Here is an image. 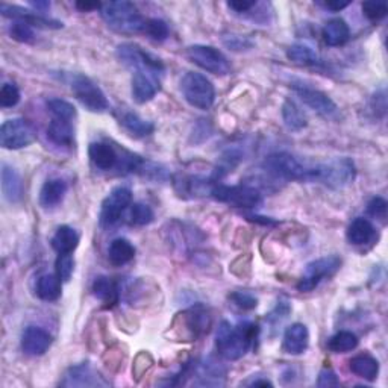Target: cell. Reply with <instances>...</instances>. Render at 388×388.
I'll list each match as a JSON object with an SVG mask.
<instances>
[{"label": "cell", "mask_w": 388, "mask_h": 388, "mask_svg": "<svg viewBox=\"0 0 388 388\" xmlns=\"http://www.w3.org/2000/svg\"><path fill=\"white\" fill-rule=\"evenodd\" d=\"M20 102V90L14 83H4L0 90V106L12 108Z\"/></svg>", "instance_id": "41"}, {"label": "cell", "mask_w": 388, "mask_h": 388, "mask_svg": "<svg viewBox=\"0 0 388 388\" xmlns=\"http://www.w3.org/2000/svg\"><path fill=\"white\" fill-rule=\"evenodd\" d=\"M255 5H257V2H247V0H233V2H228V8L233 9L238 16H246Z\"/></svg>", "instance_id": "48"}, {"label": "cell", "mask_w": 388, "mask_h": 388, "mask_svg": "<svg viewBox=\"0 0 388 388\" xmlns=\"http://www.w3.org/2000/svg\"><path fill=\"white\" fill-rule=\"evenodd\" d=\"M0 11H2L4 17H9L12 20L26 21L28 24H31L32 28H43V29H59V28H63V23L58 21V20L43 17L41 14H39V12H32V11H28V9H23V8L16 6V5L2 4V6H0Z\"/></svg>", "instance_id": "18"}, {"label": "cell", "mask_w": 388, "mask_h": 388, "mask_svg": "<svg viewBox=\"0 0 388 388\" xmlns=\"http://www.w3.org/2000/svg\"><path fill=\"white\" fill-rule=\"evenodd\" d=\"M387 200L382 198H373L369 203H367V213L374 217L379 218V220H385L387 218Z\"/></svg>", "instance_id": "45"}, {"label": "cell", "mask_w": 388, "mask_h": 388, "mask_svg": "<svg viewBox=\"0 0 388 388\" xmlns=\"http://www.w3.org/2000/svg\"><path fill=\"white\" fill-rule=\"evenodd\" d=\"M213 319L210 311L202 305L193 307L180 314V326H184L182 337L187 338V342H193L199 337L208 334Z\"/></svg>", "instance_id": "14"}, {"label": "cell", "mask_w": 388, "mask_h": 388, "mask_svg": "<svg viewBox=\"0 0 388 388\" xmlns=\"http://www.w3.org/2000/svg\"><path fill=\"white\" fill-rule=\"evenodd\" d=\"M2 191L9 203H19L23 198V180L14 167L2 164Z\"/></svg>", "instance_id": "25"}, {"label": "cell", "mask_w": 388, "mask_h": 388, "mask_svg": "<svg viewBox=\"0 0 388 388\" xmlns=\"http://www.w3.org/2000/svg\"><path fill=\"white\" fill-rule=\"evenodd\" d=\"M101 14L109 28L126 35L144 34L146 23H148V19L140 14L137 6L126 0L103 4Z\"/></svg>", "instance_id": "2"}, {"label": "cell", "mask_w": 388, "mask_h": 388, "mask_svg": "<svg viewBox=\"0 0 388 388\" xmlns=\"http://www.w3.org/2000/svg\"><path fill=\"white\" fill-rule=\"evenodd\" d=\"M291 312V307H290V303L287 300H281V302H277V305L275 307V310L267 315V319L265 322L269 323L272 327H277L279 325H282V322L288 317Z\"/></svg>", "instance_id": "43"}, {"label": "cell", "mask_w": 388, "mask_h": 388, "mask_svg": "<svg viewBox=\"0 0 388 388\" xmlns=\"http://www.w3.org/2000/svg\"><path fill=\"white\" fill-rule=\"evenodd\" d=\"M144 34L155 41H164L168 36V26L161 19H148Z\"/></svg>", "instance_id": "39"}, {"label": "cell", "mask_w": 388, "mask_h": 388, "mask_svg": "<svg viewBox=\"0 0 388 388\" xmlns=\"http://www.w3.org/2000/svg\"><path fill=\"white\" fill-rule=\"evenodd\" d=\"M346 237L350 245L366 246L376 237V229L369 218L357 217L346 230Z\"/></svg>", "instance_id": "23"}, {"label": "cell", "mask_w": 388, "mask_h": 388, "mask_svg": "<svg viewBox=\"0 0 388 388\" xmlns=\"http://www.w3.org/2000/svg\"><path fill=\"white\" fill-rule=\"evenodd\" d=\"M257 335L258 326L250 322H242L237 326L222 322L215 337L217 352L229 361H237L247 354Z\"/></svg>", "instance_id": "1"}, {"label": "cell", "mask_w": 388, "mask_h": 388, "mask_svg": "<svg viewBox=\"0 0 388 388\" xmlns=\"http://www.w3.org/2000/svg\"><path fill=\"white\" fill-rule=\"evenodd\" d=\"M47 108L53 118H61V120H75L76 117V108L73 106L70 102L63 101V99H51L47 102Z\"/></svg>", "instance_id": "37"}, {"label": "cell", "mask_w": 388, "mask_h": 388, "mask_svg": "<svg viewBox=\"0 0 388 388\" xmlns=\"http://www.w3.org/2000/svg\"><path fill=\"white\" fill-rule=\"evenodd\" d=\"M79 234L71 226H59L52 237V247L61 253H73L79 246Z\"/></svg>", "instance_id": "29"}, {"label": "cell", "mask_w": 388, "mask_h": 388, "mask_svg": "<svg viewBox=\"0 0 388 388\" xmlns=\"http://www.w3.org/2000/svg\"><path fill=\"white\" fill-rule=\"evenodd\" d=\"M322 36H323V41L327 46H331V47L343 46L350 39L349 24L343 19H332L325 24V28L322 31Z\"/></svg>", "instance_id": "26"}, {"label": "cell", "mask_w": 388, "mask_h": 388, "mask_svg": "<svg viewBox=\"0 0 388 388\" xmlns=\"http://www.w3.org/2000/svg\"><path fill=\"white\" fill-rule=\"evenodd\" d=\"M185 372L190 373V376H196L199 385H223L225 384V374L226 369L220 362H217L213 358H206L200 362L194 364L191 372L185 369Z\"/></svg>", "instance_id": "19"}, {"label": "cell", "mask_w": 388, "mask_h": 388, "mask_svg": "<svg viewBox=\"0 0 388 388\" xmlns=\"http://www.w3.org/2000/svg\"><path fill=\"white\" fill-rule=\"evenodd\" d=\"M349 369L358 378L374 381L379 373V362L369 354H359L349 361Z\"/></svg>", "instance_id": "27"}, {"label": "cell", "mask_w": 388, "mask_h": 388, "mask_svg": "<svg viewBox=\"0 0 388 388\" xmlns=\"http://www.w3.org/2000/svg\"><path fill=\"white\" fill-rule=\"evenodd\" d=\"M58 275H43L36 282V296L46 302H53L61 297L63 285Z\"/></svg>", "instance_id": "33"}, {"label": "cell", "mask_w": 388, "mask_h": 388, "mask_svg": "<svg viewBox=\"0 0 388 388\" xmlns=\"http://www.w3.org/2000/svg\"><path fill=\"white\" fill-rule=\"evenodd\" d=\"M217 184L214 180H208L198 176H179L175 179V188L176 191L184 196H191V198H198V196H211L213 187Z\"/></svg>", "instance_id": "22"}, {"label": "cell", "mask_w": 388, "mask_h": 388, "mask_svg": "<svg viewBox=\"0 0 388 388\" xmlns=\"http://www.w3.org/2000/svg\"><path fill=\"white\" fill-rule=\"evenodd\" d=\"M317 385L319 387H337V385H340V381L332 369H323L319 374Z\"/></svg>", "instance_id": "47"}, {"label": "cell", "mask_w": 388, "mask_h": 388, "mask_svg": "<svg viewBox=\"0 0 388 388\" xmlns=\"http://www.w3.org/2000/svg\"><path fill=\"white\" fill-rule=\"evenodd\" d=\"M9 35L12 40H16L19 43H26L31 44L35 41V32L31 24L21 20H14V23L11 24L9 28Z\"/></svg>", "instance_id": "38"}, {"label": "cell", "mask_w": 388, "mask_h": 388, "mask_svg": "<svg viewBox=\"0 0 388 388\" xmlns=\"http://www.w3.org/2000/svg\"><path fill=\"white\" fill-rule=\"evenodd\" d=\"M264 172L275 180L314 182V165H308L288 152L269 155L262 164Z\"/></svg>", "instance_id": "3"}, {"label": "cell", "mask_w": 388, "mask_h": 388, "mask_svg": "<svg viewBox=\"0 0 388 388\" xmlns=\"http://www.w3.org/2000/svg\"><path fill=\"white\" fill-rule=\"evenodd\" d=\"M136 257V247L128 238H116L108 247V260L113 265L121 267Z\"/></svg>", "instance_id": "28"}, {"label": "cell", "mask_w": 388, "mask_h": 388, "mask_svg": "<svg viewBox=\"0 0 388 388\" xmlns=\"http://www.w3.org/2000/svg\"><path fill=\"white\" fill-rule=\"evenodd\" d=\"M282 120L290 131H302L308 126V118L302 108L291 99H287L282 105Z\"/></svg>", "instance_id": "32"}, {"label": "cell", "mask_w": 388, "mask_h": 388, "mask_svg": "<svg viewBox=\"0 0 388 388\" xmlns=\"http://www.w3.org/2000/svg\"><path fill=\"white\" fill-rule=\"evenodd\" d=\"M211 196L222 202L228 203L235 208H257L262 203V194L258 188L253 185H222L215 184L213 187Z\"/></svg>", "instance_id": "6"}, {"label": "cell", "mask_w": 388, "mask_h": 388, "mask_svg": "<svg viewBox=\"0 0 388 388\" xmlns=\"http://www.w3.org/2000/svg\"><path fill=\"white\" fill-rule=\"evenodd\" d=\"M362 14L370 21H378L387 16V4L385 2H364L362 4Z\"/></svg>", "instance_id": "44"}, {"label": "cell", "mask_w": 388, "mask_h": 388, "mask_svg": "<svg viewBox=\"0 0 388 388\" xmlns=\"http://www.w3.org/2000/svg\"><path fill=\"white\" fill-rule=\"evenodd\" d=\"M117 58L123 66L132 71H155L163 75L164 64L160 58L146 52L143 47L133 43H123L117 46Z\"/></svg>", "instance_id": "8"}, {"label": "cell", "mask_w": 388, "mask_h": 388, "mask_svg": "<svg viewBox=\"0 0 388 388\" xmlns=\"http://www.w3.org/2000/svg\"><path fill=\"white\" fill-rule=\"evenodd\" d=\"M120 123L131 133V136L137 137V138L149 137V136H152L153 131H155V126H153L152 121L141 118L136 113H123V114H121Z\"/></svg>", "instance_id": "31"}, {"label": "cell", "mask_w": 388, "mask_h": 388, "mask_svg": "<svg viewBox=\"0 0 388 388\" xmlns=\"http://www.w3.org/2000/svg\"><path fill=\"white\" fill-rule=\"evenodd\" d=\"M252 387H273V384L270 381H267V379H258V381H253L250 384Z\"/></svg>", "instance_id": "52"}, {"label": "cell", "mask_w": 388, "mask_h": 388, "mask_svg": "<svg viewBox=\"0 0 388 388\" xmlns=\"http://www.w3.org/2000/svg\"><path fill=\"white\" fill-rule=\"evenodd\" d=\"M291 88L299 96V99L319 113L323 117H335L338 114V108L335 102L326 93L311 87L310 83L303 81H293L291 82Z\"/></svg>", "instance_id": "12"}, {"label": "cell", "mask_w": 388, "mask_h": 388, "mask_svg": "<svg viewBox=\"0 0 388 388\" xmlns=\"http://www.w3.org/2000/svg\"><path fill=\"white\" fill-rule=\"evenodd\" d=\"M310 332L303 323H295L287 327L284 334L282 349L288 355H300L308 349Z\"/></svg>", "instance_id": "20"}, {"label": "cell", "mask_w": 388, "mask_h": 388, "mask_svg": "<svg viewBox=\"0 0 388 388\" xmlns=\"http://www.w3.org/2000/svg\"><path fill=\"white\" fill-rule=\"evenodd\" d=\"M185 55L191 63L199 66L205 71L213 73V75L226 76L230 73V68H233L230 67L229 59L220 51H218V48L213 46H202V44L190 46L187 48Z\"/></svg>", "instance_id": "10"}, {"label": "cell", "mask_w": 388, "mask_h": 388, "mask_svg": "<svg viewBox=\"0 0 388 388\" xmlns=\"http://www.w3.org/2000/svg\"><path fill=\"white\" fill-rule=\"evenodd\" d=\"M73 269H75V261H73L71 253L58 255L56 275L59 276L61 281H70V277L73 275Z\"/></svg>", "instance_id": "40"}, {"label": "cell", "mask_w": 388, "mask_h": 388, "mask_svg": "<svg viewBox=\"0 0 388 388\" xmlns=\"http://www.w3.org/2000/svg\"><path fill=\"white\" fill-rule=\"evenodd\" d=\"M161 76L155 71H133L131 81V93L133 101L143 105L150 102L161 90Z\"/></svg>", "instance_id": "15"}, {"label": "cell", "mask_w": 388, "mask_h": 388, "mask_svg": "<svg viewBox=\"0 0 388 388\" xmlns=\"http://www.w3.org/2000/svg\"><path fill=\"white\" fill-rule=\"evenodd\" d=\"M70 88L81 105L91 113H105L109 108V102L105 93L90 78L76 73L70 78Z\"/></svg>", "instance_id": "7"}, {"label": "cell", "mask_w": 388, "mask_h": 388, "mask_svg": "<svg viewBox=\"0 0 388 388\" xmlns=\"http://www.w3.org/2000/svg\"><path fill=\"white\" fill-rule=\"evenodd\" d=\"M29 5L32 8H35L39 14H40V12H44L47 9H51V2H29Z\"/></svg>", "instance_id": "51"}, {"label": "cell", "mask_w": 388, "mask_h": 388, "mask_svg": "<svg viewBox=\"0 0 388 388\" xmlns=\"http://www.w3.org/2000/svg\"><path fill=\"white\" fill-rule=\"evenodd\" d=\"M61 385L63 387H106L108 382L90 362H81L67 370V373L64 374V379L61 381Z\"/></svg>", "instance_id": "16"}, {"label": "cell", "mask_w": 388, "mask_h": 388, "mask_svg": "<svg viewBox=\"0 0 388 388\" xmlns=\"http://www.w3.org/2000/svg\"><path fill=\"white\" fill-rule=\"evenodd\" d=\"M102 5L101 2H76L75 6L81 11V12H90V11H94V9H102Z\"/></svg>", "instance_id": "49"}, {"label": "cell", "mask_w": 388, "mask_h": 388, "mask_svg": "<svg viewBox=\"0 0 388 388\" xmlns=\"http://www.w3.org/2000/svg\"><path fill=\"white\" fill-rule=\"evenodd\" d=\"M155 214L153 210L148 203L137 202L131 206V213H129V223L136 225V226H146L150 225L153 222Z\"/></svg>", "instance_id": "36"}, {"label": "cell", "mask_w": 388, "mask_h": 388, "mask_svg": "<svg viewBox=\"0 0 388 388\" xmlns=\"http://www.w3.org/2000/svg\"><path fill=\"white\" fill-rule=\"evenodd\" d=\"M287 58L291 61V63L303 66V67H312V66L320 64V58L317 53H315L314 48L302 43L290 46L287 51Z\"/></svg>", "instance_id": "34"}, {"label": "cell", "mask_w": 388, "mask_h": 388, "mask_svg": "<svg viewBox=\"0 0 388 388\" xmlns=\"http://www.w3.org/2000/svg\"><path fill=\"white\" fill-rule=\"evenodd\" d=\"M68 185L64 179L61 178H51L47 179L40 191V205L46 210H51L63 203Z\"/></svg>", "instance_id": "21"}, {"label": "cell", "mask_w": 388, "mask_h": 388, "mask_svg": "<svg viewBox=\"0 0 388 388\" xmlns=\"http://www.w3.org/2000/svg\"><path fill=\"white\" fill-rule=\"evenodd\" d=\"M180 91L184 99L198 109H210L215 99L213 82L196 71L185 73L180 79Z\"/></svg>", "instance_id": "5"}, {"label": "cell", "mask_w": 388, "mask_h": 388, "mask_svg": "<svg viewBox=\"0 0 388 388\" xmlns=\"http://www.w3.org/2000/svg\"><path fill=\"white\" fill-rule=\"evenodd\" d=\"M47 137L59 148H73L75 146V129H73L71 121L52 118L47 128Z\"/></svg>", "instance_id": "24"}, {"label": "cell", "mask_w": 388, "mask_h": 388, "mask_svg": "<svg viewBox=\"0 0 388 388\" xmlns=\"http://www.w3.org/2000/svg\"><path fill=\"white\" fill-rule=\"evenodd\" d=\"M358 343L359 340L354 332L340 331L334 337H331L330 342H327V347L335 352V354H346V352L357 349Z\"/></svg>", "instance_id": "35"}, {"label": "cell", "mask_w": 388, "mask_h": 388, "mask_svg": "<svg viewBox=\"0 0 388 388\" xmlns=\"http://www.w3.org/2000/svg\"><path fill=\"white\" fill-rule=\"evenodd\" d=\"M357 168L350 158H335L323 164H315L314 182H322L323 185L340 190L354 182Z\"/></svg>", "instance_id": "4"}, {"label": "cell", "mask_w": 388, "mask_h": 388, "mask_svg": "<svg viewBox=\"0 0 388 388\" xmlns=\"http://www.w3.org/2000/svg\"><path fill=\"white\" fill-rule=\"evenodd\" d=\"M132 202V191L126 187H117L108 194L102 202L99 223L102 228L114 226L123 213L128 210V206Z\"/></svg>", "instance_id": "13"}, {"label": "cell", "mask_w": 388, "mask_h": 388, "mask_svg": "<svg viewBox=\"0 0 388 388\" xmlns=\"http://www.w3.org/2000/svg\"><path fill=\"white\" fill-rule=\"evenodd\" d=\"M340 267H342V258H338L337 255L311 261L305 267V272L297 284V290L302 293H310L314 288H317L320 282L332 277L340 270Z\"/></svg>", "instance_id": "9"}, {"label": "cell", "mask_w": 388, "mask_h": 388, "mask_svg": "<svg viewBox=\"0 0 388 388\" xmlns=\"http://www.w3.org/2000/svg\"><path fill=\"white\" fill-rule=\"evenodd\" d=\"M51 346V334L40 326H28L21 334V350L29 357H41Z\"/></svg>", "instance_id": "17"}, {"label": "cell", "mask_w": 388, "mask_h": 388, "mask_svg": "<svg viewBox=\"0 0 388 388\" xmlns=\"http://www.w3.org/2000/svg\"><path fill=\"white\" fill-rule=\"evenodd\" d=\"M223 43L230 48V51H235V52L247 51V48L253 46L252 41H249L247 39H245V36H240V35H229L226 36V39H223Z\"/></svg>", "instance_id": "46"}, {"label": "cell", "mask_w": 388, "mask_h": 388, "mask_svg": "<svg viewBox=\"0 0 388 388\" xmlns=\"http://www.w3.org/2000/svg\"><path fill=\"white\" fill-rule=\"evenodd\" d=\"M229 299L237 308H240L242 311L255 310L258 305V299L250 293H246V291H235V293L229 296Z\"/></svg>", "instance_id": "42"}, {"label": "cell", "mask_w": 388, "mask_h": 388, "mask_svg": "<svg viewBox=\"0 0 388 388\" xmlns=\"http://www.w3.org/2000/svg\"><path fill=\"white\" fill-rule=\"evenodd\" d=\"M93 295L106 303V307H113L118 302V285L108 276H97L91 285Z\"/></svg>", "instance_id": "30"}, {"label": "cell", "mask_w": 388, "mask_h": 388, "mask_svg": "<svg viewBox=\"0 0 388 388\" xmlns=\"http://www.w3.org/2000/svg\"><path fill=\"white\" fill-rule=\"evenodd\" d=\"M349 5H350L349 2H340V0H337V2H335V0H330V2H323V6H325L326 9H331V11H334V12L342 11V9L347 8Z\"/></svg>", "instance_id": "50"}, {"label": "cell", "mask_w": 388, "mask_h": 388, "mask_svg": "<svg viewBox=\"0 0 388 388\" xmlns=\"http://www.w3.org/2000/svg\"><path fill=\"white\" fill-rule=\"evenodd\" d=\"M36 132L26 118H9L0 128V144L4 149L19 150L35 141Z\"/></svg>", "instance_id": "11"}]
</instances>
